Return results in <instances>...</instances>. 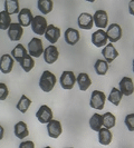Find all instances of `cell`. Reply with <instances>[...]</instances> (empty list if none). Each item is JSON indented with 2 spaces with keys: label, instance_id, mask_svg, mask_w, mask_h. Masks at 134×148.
<instances>
[{
  "label": "cell",
  "instance_id": "cell-8",
  "mask_svg": "<svg viewBox=\"0 0 134 148\" xmlns=\"http://www.w3.org/2000/svg\"><path fill=\"white\" fill-rule=\"evenodd\" d=\"M8 37L11 41H19L22 37L23 29L22 27L17 22H11L8 27Z\"/></svg>",
  "mask_w": 134,
  "mask_h": 148
},
{
  "label": "cell",
  "instance_id": "cell-6",
  "mask_svg": "<svg viewBox=\"0 0 134 148\" xmlns=\"http://www.w3.org/2000/svg\"><path fill=\"white\" fill-rule=\"evenodd\" d=\"M93 23L96 26L97 28L99 29H104L107 27V23H108V16L107 12L105 10H96L95 14L93 15Z\"/></svg>",
  "mask_w": 134,
  "mask_h": 148
},
{
  "label": "cell",
  "instance_id": "cell-15",
  "mask_svg": "<svg viewBox=\"0 0 134 148\" xmlns=\"http://www.w3.org/2000/svg\"><path fill=\"white\" fill-rule=\"evenodd\" d=\"M32 12L28 8H22L21 10H19L18 12V23L21 27H28L31 23L32 20Z\"/></svg>",
  "mask_w": 134,
  "mask_h": 148
},
{
  "label": "cell",
  "instance_id": "cell-21",
  "mask_svg": "<svg viewBox=\"0 0 134 148\" xmlns=\"http://www.w3.org/2000/svg\"><path fill=\"white\" fill-rule=\"evenodd\" d=\"M76 82L79 87V90H82V91H86L92 85V80H90L89 76L86 73L78 74V76L76 77Z\"/></svg>",
  "mask_w": 134,
  "mask_h": 148
},
{
  "label": "cell",
  "instance_id": "cell-27",
  "mask_svg": "<svg viewBox=\"0 0 134 148\" xmlns=\"http://www.w3.org/2000/svg\"><path fill=\"white\" fill-rule=\"evenodd\" d=\"M122 97H123V94L119 91V89L116 88V87H113L107 99H108V101H110L111 104L115 105V106H119V105L121 104Z\"/></svg>",
  "mask_w": 134,
  "mask_h": 148
},
{
  "label": "cell",
  "instance_id": "cell-35",
  "mask_svg": "<svg viewBox=\"0 0 134 148\" xmlns=\"http://www.w3.org/2000/svg\"><path fill=\"white\" fill-rule=\"evenodd\" d=\"M19 147L20 148H34L35 147V144L30 140H26V141H22L21 144L19 145Z\"/></svg>",
  "mask_w": 134,
  "mask_h": 148
},
{
  "label": "cell",
  "instance_id": "cell-25",
  "mask_svg": "<svg viewBox=\"0 0 134 148\" xmlns=\"http://www.w3.org/2000/svg\"><path fill=\"white\" fill-rule=\"evenodd\" d=\"M37 7L43 15H47V14L52 12L54 3H52V0H38Z\"/></svg>",
  "mask_w": 134,
  "mask_h": 148
},
{
  "label": "cell",
  "instance_id": "cell-29",
  "mask_svg": "<svg viewBox=\"0 0 134 148\" xmlns=\"http://www.w3.org/2000/svg\"><path fill=\"white\" fill-rule=\"evenodd\" d=\"M103 126V119H102V115L99 114H94L90 119H89V127L94 130V132H98L99 128Z\"/></svg>",
  "mask_w": 134,
  "mask_h": 148
},
{
  "label": "cell",
  "instance_id": "cell-24",
  "mask_svg": "<svg viewBox=\"0 0 134 148\" xmlns=\"http://www.w3.org/2000/svg\"><path fill=\"white\" fill-rule=\"evenodd\" d=\"M27 53H28V52H27V50H26V48H25L21 44H18L15 48L11 50V57H12L16 61L19 62V61H20Z\"/></svg>",
  "mask_w": 134,
  "mask_h": 148
},
{
  "label": "cell",
  "instance_id": "cell-1",
  "mask_svg": "<svg viewBox=\"0 0 134 148\" xmlns=\"http://www.w3.org/2000/svg\"><path fill=\"white\" fill-rule=\"evenodd\" d=\"M57 82L56 76L49 70H45L39 79V87L44 92H50Z\"/></svg>",
  "mask_w": 134,
  "mask_h": 148
},
{
  "label": "cell",
  "instance_id": "cell-26",
  "mask_svg": "<svg viewBox=\"0 0 134 148\" xmlns=\"http://www.w3.org/2000/svg\"><path fill=\"white\" fill-rule=\"evenodd\" d=\"M5 10L9 15H16L19 12V1L18 0H5Z\"/></svg>",
  "mask_w": 134,
  "mask_h": 148
},
{
  "label": "cell",
  "instance_id": "cell-4",
  "mask_svg": "<svg viewBox=\"0 0 134 148\" xmlns=\"http://www.w3.org/2000/svg\"><path fill=\"white\" fill-rule=\"evenodd\" d=\"M43 51H44V47L41 40L39 38H31L28 44V53L32 58H38L43 55Z\"/></svg>",
  "mask_w": 134,
  "mask_h": 148
},
{
  "label": "cell",
  "instance_id": "cell-36",
  "mask_svg": "<svg viewBox=\"0 0 134 148\" xmlns=\"http://www.w3.org/2000/svg\"><path fill=\"white\" fill-rule=\"evenodd\" d=\"M133 3H134V0H131V2L128 3V9H130V12H131V15H134V11H133Z\"/></svg>",
  "mask_w": 134,
  "mask_h": 148
},
{
  "label": "cell",
  "instance_id": "cell-30",
  "mask_svg": "<svg viewBox=\"0 0 134 148\" xmlns=\"http://www.w3.org/2000/svg\"><path fill=\"white\" fill-rule=\"evenodd\" d=\"M30 105H31V100L26 95H22L18 101V104H17V109L22 114H25V112H27Z\"/></svg>",
  "mask_w": 134,
  "mask_h": 148
},
{
  "label": "cell",
  "instance_id": "cell-10",
  "mask_svg": "<svg viewBox=\"0 0 134 148\" xmlns=\"http://www.w3.org/2000/svg\"><path fill=\"white\" fill-rule=\"evenodd\" d=\"M43 55H44L45 61H46L47 64L52 65V64H54L56 60L58 59V57H59V51H58V48H57L56 46L50 45V46H48L46 49H44Z\"/></svg>",
  "mask_w": 134,
  "mask_h": 148
},
{
  "label": "cell",
  "instance_id": "cell-38",
  "mask_svg": "<svg viewBox=\"0 0 134 148\" xmlns=\"http://www.w3.org/2000/svg\"><path fill=\"white\" fill-rule=\"evenodd\" d=\"M86 1H88V2H94V1H96V0H86Z\"/></svg>",
  "mask_w": 134,
  "mask_h": 148
},
{
  "label": "cell",
  "instance_id": "cell-19",
  "mask_svg": "<svg viewBox=\"0 0 134 148\" xmlns=\"http://www.w3.org/2000/svg\"><path fill=\"white\" fill-rule=\"evenodd\" d=\"M97 133H98V141H99V144H102L104 146H107V145L111 144L112 139H113V135H112V132L108 128H105V127L102 126Z\"/></svg>",
  "mask_w": 134,
  "mask_h": 148
},
{
  "label": "cell",
  "instance_id": "cell-18",
  "mask_svg": "<svg viewBox=\"0 0 134 148\" xmlns=\"http://www.w3.org/2000/svg\"><path fill=\"white\" fill-rule=\"evenodd\" d=\"M102 55H103L104 59L106 60L108 64H111L112 61H114L115 58H117L119 52L115 49L113 42H110V44H106L104 46V48H103V50H102Z\"/></svg>",
  "mask_w": 134,
  "mask_h": 148
},
{
  "label": "cell",
  "instance_id": "cell-20",
  "mask_svg": "<svg viewBox=\"0 0 134 148\" xmlns=\"http://www.w3.org/2000/svg\"><path fill=\"white\" fill-rule=\"evenodd\" d=\"M79 31L74 28H67L65 31V41L70 46H74L79 41Z\"/></svg>",
  "mask_w": 134,
  "mask_h": 148
},
{
  "label": "cell",
  "instance_id": "cell-14",
  "mask_svg": "<svg viewBox=\"0 0 134 148\" xmlns=\"http://www.w3.org/2000/svg\"><path fill=\"white\" fill-rule=\"evenodd\" d=\"M44 35H45V38H46L49 42L55 44V42L58 41V39H59V37H60V29L58 27L54 26V25H49V26L46 27V30H45Z\"/></svg>",
  "mask_w": 134,
  "mask_h": 148
},
{
  "label": "cell",
  "instance_id": "cell-7",
  "mask_svg": "<svg viewBox=\"0 0 134 148\" xmlns=\"http://www.w3.org/2000/svg\"><path fill=\"white\" fill-rule=\"evenodd\" d=\"M107 40L110 42H116L122 38V28L119 23H112L107 27L106 30Z\"/></svg>",
  "mask_w": 134,
  "mask_h": 148
},
{
  "label": "cell",
  "instance_id": "cell-9",
  "mask_svg": "<svg viewBox=\"0 0 134 148\" xmlns=\"http://www.w3.org/2000/svg\"><path fill=\"white\" fill-rule=\"evenodd\" d=\"M47 133L49 135V137H52L54 139L58 138L61 133H63V128H61V124L58 120L52 119L47 123Z\"/></svg>",
  "mask_w": 134,
  "mask_h": 148
},
{
  "label": "cell",
  "instance_id": "cell-16",
  "mask_svg": "<svg viewBox=\"0 0 134 148\" xmlns=\"http://www.w3.org/2000/svg\"><path fill=\"white\" fill-rule=\"evenodd\" d=\"M119 91L125 95V96H131L134 91V85L132 78L130 77H123L119 82Z\"/></svg>",
  "mask_w": 134,
  "mask_h": 148
},
{
  "label": "cell",
  "instance_id": "cell-28",
  "mask_svg": "<svg viewBox=\"0 0 134 148\" xmlns=\"http://www.w3.org/2000/svg\"><path fill=\"white\" fill-rule=\"evenodd\" d=\"M19 64H20V67L22 68L23 71L29 73L30 70L34 68V66H35V60L32 59V57L30 56L29 53H27V55L19 61Z\"/></svg>",
  "mask_w": 134,
  "mask_h": 148
},
{
  "label": "cell",
  "instance_id": "cell-23",
  "mask_svg": "<svg viewBox=\"0 0 134 148\" xmlns=\"http://www.w3.org/2000/svg\"><path fill=\"white\" fill-rule=\"evenodd\" d=\"M94 69L98 76H104L108 71V62L105 59H97L94 65Z\"/></svg>",
  "mask_w": 134,
  "mask_h": 148
},
{
  "label": "cell",
  "instance_id": "cell-22",
  "mask_svg": "<svg viewBox=\"0 0 134 148\" xmlns=\"http://www.w3.org/2000/svg\"><path fill=\"white\" fill-rule=\"evenodd\" d=\"M14 129H15V136L19 139H23L29 135L28 127L26 125V123H23V121H18L15 125Z\"/></svg>",
  "mask_w": 134,
  "mask_h": 148
},
{
  "label": "cell",
  "instance_id": "cell-11",
  "mask_svg": "<svg viewBox=\"0 0 134 148\" xmlns=\"http://www.w3.org/2000/svg\"><path fill=\"white\" fill-rule=\"evenodd\" d=\"M14 61L15 59L11 57V55L8 53L2 55L0 58V71L5 75L10 74L14 68Z\"/></svg>",
  "mask_w": 134,
  "mask_h": 148
},
{
  "label": "cell",
  "instance_id": "cell-5",
  "mask_svg": "<svg viewBox=\"0 0 134 148\" xmlns=\"http://www.w3.org/2000/svg\"><path fill=\"white\" fill-rule=\"evenodd\" d=\"M30 25H31L32 32H35L36 35H40V36L44 35L46 27L48 26L46 18L43 17V16H35V17H32V20H31Z\"/></svg>",
  "mask_w": 134,
  "mask_h": 148
},
{
  "label": "cell",
  "instance_id": "cell-17",
  "mask_svg": "<svg viewBox=\"0 0 134 148\" xmlns=\"http://www.w3.org/2000/svg\"><path fill=\"white\" fill-rule=\"evenodd\" d=\"M77 23H78V27L81 29L84 30H90L93 28V16L88 14V12H83L78 16V19H77Z\"/></svg>",
  "mask_w": 134,
  "mask_h": 148
},
{
  "label": "cell",
  "instance_id": "cell-32",
  "mask_svg": "<svg viewBox=\"0 0 134 148\" xmlns=\"http://www.w3.org/2000/svg\"><path fill=\"white\" fill-rule=\"evenodd\" d=\"M102 119H103V126L105 128L111 129V128H113V127L115 126L116 118H115V116L112 112H105V114H103Z\"/></svg>",
  "mask_w": 134,
  "mask_h": 148
},
{
  "label": "cell",
  "instance_id": "cell-37",
  "mask_svg": "<svg viewBox=\"0 0 134 148\" xmlns=\"http://www.w3.org/2000/svg\"><path fill=\"white\" fill-rule=\"evenodd\" d=\"M3 136H5V130H3V127L0 125V140L3 138Z\"/></svg>",
  "mask_w": 134,
  "mask_h": 148
},
{
  "label": "cell",
  "instance_id": "cell-13",
  "mask_svg": "<svg viewBox=\"0 0 134 148\" xmlns=\"http://www.w3.org/2000/svg\"><path fill=\"white\" fill-rule=\"evenodd\" d=\"M107 36H106V31L104 29H98L95 32H93L92 35V42L97 48H102L107 44Z\"/></svg>",
  "mask_w": 134,
  "mask_h": 148
},
{
  "label": "cell",
  "instance_id": "cell-31",
  "mask_svg": "<svg viewBox=\"0 0 134 148\" xmlns=\"http://www.w3.org/2000/svg\"><path fill=\"white\" fill-rule=\"evenodd\" d=\"M11 23V17L6 10L0 11V29L7 30Z\"/></svg>",
  "mask_w": 134,
  "mask_h": 148
},
{
  "label": "cell",
  "instance_id": "cell-12",
  "mask_svg": "<svg viewBox=\"0 0 134 148\" xmlns=\"http://www.w3.org/2000/svg\"><path fill=\"white\" fill-rule=\"evenodd\" d=\"M36 117L40 124H47L49 120L52 119V110L46 105H43L39 107V109L36 112Z\"/></svg>",
  "mask_w": 134,
  "mask_h": 148
},
{
  "label": "cell",
  "instance_id": "cell-34",
  "mask_svg": "<svg viewBox=\"0 0 134 148\" xmlns=\"http://www.w3.org/2000/svg\"><path fill=\"white\" fill-rule=\"evenodd\" d=\"M8 95H9V90L6 84L0 82V100H6Z\"/></svg>",
  "mask_w": 134,
  "mask_h": 148
},
{
  "label": "cell",
  "instance_id": "cell-2",
  "mask_svg": "<svg viewBox=\"0 0 134 148\" xmlns=\"http://www.w3.org/2000/svg\"><path fill=\"white\" fill-rule=\"evenodd\" d=\"M105 100L106 97L105 94L101 90H94L90 94V100H89V105L92 108L96 109V110H102L105 106Z\"/></svg>",
  "mask_w": 134,
  "mask_h": 148
},
{
  "label": "cell",
  "instance_id": "cell-3",
  "mask_svg": "<svg viewBox=\"0 0 134 148\" xmlns=\"http://www.w3.org/2000/svg\"><path fill=\"white\" fill-rule=\"evenodd\" d=\"M59 84L61 86V88L65 89V90H70L73 89V87L76 84V77L73 71H69V70H66V71H63V74L60 75L59 78Z\"/></svg>",
  "mask_w": 134,
  "mask_h": 148
},
{
  "label": "cell",
  "instance_id": "cell-33",
  "mask_svg": "<svg viewBox=\"0 0 134 148\" xmlns=\"http://www.w3.org/2000/svg\"><path fill=\"white\" fill-rule=\"evenodd\" d=\"M125 125L130 132H134V114H128L125 117Z\"/></svg>",
  "mask_w": 134,
  "mask_h": 148
}]
</instances>
